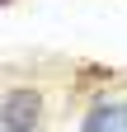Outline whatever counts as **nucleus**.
Listing matches in <instances>:
<instances>
[{"label": "nucleus", "instance_id": "1", "mask_svg": "<svg viewBox=\"0 0 127 132\" xmlns=\"http://www.w3.org/2000/svg\"><path fill=\"white\" fill-rule=\"evenodd\" d=\"M0 127L5 132H38L42 127V94L28 85H10L0 99Z\"/></svg>", "mask_w": 127, "mask_h": 132}, {"label": "nucleus", "instance_id": "2", "mask_svg": "<svg viewBox=\"0 0 127 132\" xmlns=\"http://www.w3.org/2000/svg\"><path fill=\"white\" fill-rule=\"evenodd\" d=\"M80 132H127V99H99L80 118Z\"/></svg>", "mask_w": 127, "mask_h": 132}, {"label": "nucleus", "instance_id": "3", "mask_svg": "<svg viewBox=\"0 0 127 132\" xmlns=\"http://www.w3.org/2000/svg\"><path fill=\"white\" fill-rule=\"evenodd\" d=\"M113 71H108V66H80V80L85 85H99V80H108Z\"/></svg>", "mask_w": 127, "mask_h": 132}, {"label": "nucleus", "instance_id": "4", "mask_svg": "<svg viewBox=\"0 0 127 132\" xmlns=\"http://www.w3.org/2000/svg\"><path fill=\"white\" fill-rule=\"evenodd\" d=\"M5 5H10V0H5Z\"/></svg>", "mask_w": 127, "mask_h": 132}]
</instances>
